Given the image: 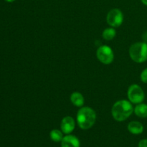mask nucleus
I'll use <instances>...</instances> for the list:
<instances>
[{
  "instance_id": "f257e3e1",
  "label": "nucleus",
  "mask_w": 147,
  "mask_h": 147,
  "mask_svg": "<svg viewBox=\"0 0 147 147\" xmlns=\"http://www.w3.org/2000/svg\"><path fill=\"white\" fill-rule=\"evenodd\" d=\"M134 112L132 103L127 100H120L113 104L111 114L113 119L119 122L124 121L129 119Z\"/></svg>"
},
{
  "instance_id": "f03ea898",
  "label": "nucleus",
  "mask_w": 147,
  "mask_h": 147,
  "mask_svg": "<svg viewBox=\"0 0 147 147\" xmlns=\"http://www.w3.org/2000/svg\"><path fill=\"white\" fill-rule=\"evenodd\" d=\"M77 123L83 130H88L93 127L96 121V111L88 106L81 107L76 116Z\"/></svg>"
},
{
  "instance_id": "7ed1b4c3",
  "label": "nucleus",
  "mask_w": 147,
  "mask_h": 147,
  "mask_svg": "<svg viewBox=\"0 0 147 147\" xmlns=\"http://www.w3.org/2000/svg\"><path fill=\"white\" fill-rule=\"evenodd\" d=\"M129 56L134 62L143 63L147 60V42H138L131 45L129 48Z\"/></svg>"
},
{
  "instance_id": "20e7f679",
  "label": "nucleus",
  "mask_w": 147,
  "mask_h": 147,
  "mask_svg": "<svg viewBox=\"0 0 147 147\" xmlns=\"http://www.w3.org/2000/svg\"><path fill=\"white\" fill-rule=\"evenodd\" d=\"M129 100L134 104L142 103L145 99V93L141 86L137 84H132L129 87L127 92Z\"/></svg>"
},
{
  "instance_id": "39448f33",
  "label": "nucleus",
  "mask_w": 147,
  "mask_h": 147,
  "mask_svg": "<svg viewBox=\"0 0 147 147\" xmlns=\"http://www.w3.org/2000/svg\"><path fill=\"white\" fill-rule=\"evenodd\" d=\"M96 56L99 61L105 65L111 64L114 60V53L113 50L108 45H102L99 47L96 52Z\"/></svg>"
},
{
  "instance_id": "423d86ee",
  "label": "nucleus",
  "mask_w": 147,
  "mask_h": 147,
  "mask_svg": "<svg viewBox=\"0 0 147 147\" xmlns=\"http://www.w3.org/2000/svg\"><path fill=\"white\" fill-rule=\"evenodd\" d=\"M106 22L111 27H119L123 22V12L119 9H112L106 16Z\"/></svg>"
},
{
  "instance_id": "0eeeda50",
  "label": "nucleus",
  "mask_w": 147,
  "mask_h": 147,
  "mask_svg": "<svg viewBox=\"0 0 147 147\" xmlns=\"http://www.w3.org/2000/svg\"><path fill=\"white\" fill-rule=\"evenodd\" d=\"M76 128V121L72 116H65L60 123V130L65 134H70Z\"/></svg>"
},
{
  "instance_id": "6e6552de",
  "label": "nucleus",
  "mask_w": 147,
  "mask_h": 147,
  "mask_svg": "<svg viewBox=\"0 0 147 147\" xmlns=\"http://www.w3.org/2000/svg\"><path fill=\"white\" fill-rule=\"evenodd\" d=\"M80 142L78 138L74 135L67 134L61 141V147H80Z\"/></svg>"
},
{
  "instance_id": "1a4fd4ad",
  "label": "nucleus",
  "mask_w": 147,
  "mask_h": 147,
  "mask_svg": "<svg viewBox=\"0 0 147 147\" xmlns=\"http://www.w3.org/2000/svg\"><path fill=\"white\" fill-rule=\"evenodd\" d=\"M128 130L134 135H139L143 133L144 126L141 122L133 121L128 124Z\"/></svg>"
},
{
  "instance_id": "9d476101",
  "label": "nucleus",
  "mask_w": 147,
  "mask_h": 147,
  "mask_svg": "<svg viewBox=\"0 0 147 147\" xmlns=\"http://www.w3.org/2000/svg\"><path fill=\"white\" fill-rule=\"evenodd\" d=\"M70 101L74 106L81 108L84 105L85 99L81 93L79 92H74L70 95Z\"/></svg>"
},
{
  "instance_id": "9b49d317",
  "label": "nucleus",
  "mask_w": 147,
  "mask_h": 147,
  "mask_svg": "<svg viewBox=\"0 0 147 147\" xmlns=\"http://www.w3.org/2000/svg\"><path fill=\"white\" fill-rule=\"evenodd\" d=\"M134 112L139 118L147 117V104L144 103L136 104V107L134 109Z\"/></svg>"
},
{
  "instance_id": "f8f14e48",
  "label": "nucleus",
  "mask_w": 147,
  "mask_h": 147,
  "mask_svg": "<svg viewBox=\"0 0 147 147\" xmlns=\"http://www.w3.org/2000/svg\"><path fill=\"white\" fill-rule=\"evenodd\" d=\"M50 137L51 140L54 142H61L64 136H63V133L61 130L53 129L50 131Z\"/></svg>"
},
{
  "instance_id": "ddd939ff",
  "label": "nucleus",
  "mask_w": 147,
  "mask_h": 147,
  "mask_svg": "<svg viewBox=\"0 0 147 147\" xmlns=\"http://www.w3.org/2000/svg\"><path fill=\"white\" fill-rule=\"evenodd\" d=\"M116 35V31L113 27H109V28L105 29L104 31L103 32V39L106 40H112Z\"/></svg>"
},
{
  "instance_id": "4468645a",
  "label": "nucleus",
  "mask_w": 147,
  "mask_h": 147,
  "mask_svg": "<svg viewBox=\"0 0 147 147\" xmlns=\"http://www.w3.org/2000/svg\"><path fill=\"white\" fill-rule=\"evenodd\" d=\"M140 79L144 83H147V67L143 70L140 75Z\"/></svg>"
},
{
  "instance_id": "2eb2a0df",
  "label": "nucleus",
  "mask_w": 147,
  "mask_h": 147,
  "mask_svg": "<svg viewBox=\"0 0 147 147\" xmlns=\"http://www.w3.org/2000/svg\"><path fill=\"white\" fill-rule=\"evenodd\" d=\"M138 147H147V139H142L139 142Z\"/></svg>"
},
{
  "instance_id": "dca6fc26",
  "label": "nucleus",
  "mask_w": 147,
  "mask_h": 147,
  "mask_svg": "<svg viewBox=\"0 0 147 147\" xmlns=\"http://www.w3.org/2000/svg\"><path fill=\"white\" fill-rule=\"evenodd\" d=\"M141 1H142V2L143 3L144 5L147 6V0H141Z\"/></svg>"
},
{
  "instance_id": "f3484780",
  "label": "nucleus",
  "mask_w": 147,
  "mask_h": 147,
  "mask_svg": "<svg viewBox=\"0 0 147 147\" xmlns=\"http://www.w3.org/2000/svg\"><path fill=\"white\" fill-rule=\"evenodd\" d=\"M6 1H7V2H13V1H14L15 0H5Z\"/></svg>"
}]
</instances>
